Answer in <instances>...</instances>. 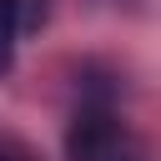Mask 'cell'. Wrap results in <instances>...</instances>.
Returning <instances> with one entry per match:
<instances>
[{"label": "cell", "instance_id": "cell-1", "mask_svg": "<svg viewBox=\"0 0 161 161\" xmlns=\"http://www.w3.org/2000/svg\"><path fill=\"white\" fill-rule=\"evenodd\" d=\"M70 156L75 161H141V151L126 141V131L106 111H86L70 126Z\"/></svg>", "mask_w": 161, "mask_h": 161}, {"label": "cell", "instance_id": "cell-2", "mask_svg": "<svg viewBox=\"0 0 161 161\" xmlns=\"http://www.w3.org/2000/svg\"><path fill=\"white\" fill-rule=\"evenodd\" d=\"M15 40H20V30H15V10H10V0H0V75H5L10 60H15Z\"/></svg>", "mask_w": 161, "mask_h": 161}, {"label": "cell", "instance_id": "cell-3", "mask_svg": "<svg viewBox=\"0 0 161 161\" xmlns=\"http://www.w3.org/2000/svg\"><path fill=\"white\" fill-rule=\"evenodd\" d=\"M10 10H15V30L20 35H30V30L45 25V0H10Z\"/></svg>", "mask_w": 161, "mask_h": 161}, {"label": "cell", "instance_id": "cell-4", "mask_svg": "<svg viewBox=\"0 0 161 161\" xmlns=\"http://www.w3.org/2000/svg\"><path fill=\"white\" fill-rule=\"evenodd\" d=\"M0 161H25V156H10V151H5V146H0Z\"/></svg>", "mask_w": 161, "mask_h": 161}]
</instances>
